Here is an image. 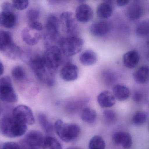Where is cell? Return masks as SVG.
<instances>
[{
	"label": "cell",
	"instance_id": "6da1fadb",
	"mask_svg": "<svg viewBox=\"0 0 149 149\" xmlns=\"http://www.w3.org/2000/svg\"><path fill=\"white\" fill-rule=\"evenodd\" d=\"M31 68L38 79L49 86L54 85L55 71L46 64L43 56L36 55L31 58L29 62Z\"/></svg>",
	"mask_w": 149,
	"mask_h": 149
},
{
	"label": "cell",
	"instance_id": "7a4b0ae2",
	"mask_svg": "<svg viewBox=\"0 0 149 149\" xmlns=\"http://www.w3.org/2000/svg\"><path fill=\"white\" fill-rule=\"evenodd\" d=\"M27 125L19 121L13 116L6 115L0 120V133L8 138H16L24 135Z\"/></svg>",
	"mask_w": 149,
	"mask_h": 149
},
{
	"label": "cell",
	"instance_id": "3957f363",
	"mask_svg": "<svg viewBox=\"0 0 149 149\" xmlns=\"http://www.w3.org/2000/svg\"><path fill=\"white\" fill-rule=\"evenodd\" d=\"M54 129L58 137L65 142L75 141L81 133L80 128L78 125L65 123L61 120L56 121L54 125Z\"/></svg>",
	"mask_w": 149,
	"mask_h": 149
},
{
	"label": "cell",
	"instance_id": "277c9868",
	"mask_svg": "<svg viewBox=\"0 0 149 149\" xmlns=\"http://www.w3.org/2000/svg\"><path fill=\"white\" fill-rule=\"evenodd\" d=\"M0 52L12 59L18 58L21 55L20 48L14 43L8 31L0 30Z\"/></svg>",
	"mask_w": 149,
	"mask_h": 149
},
{
	"label": "cell",
	"instance_id": "5b68a950",
	"mask_svg": "<svg viewBox=\"0 0 149 149\" xmlns=\"http://www.w3.org/2000/svg\"><path fill=\"white\" fill-rule=\"evenodd\" d=\"M62 53L68 57L74 56L81 52L84 46L83 39L76 36H69L60 39Z\"/></svg>",
	"mask_w": 149,
	"mask_h": 149
},
{
	"label": "cell",
	"instance_id": "8992f818",
	"mask_svg": "<svg viewBox=\"0 0 149 149\" xmlns=\"http://www.w3.org/2000/svg\"><path fill=\"white\" fill-rule=\"evenodd\" d=\"M0 99L9 103H15L18 100V96L8 76L0 78Z\"/></svg>",
	"mask_w": 149,
	"mask_h": 149
},
{
	"label": "cell",
	"instance_id": "52a82bcc",
	"mask_svg": "<svg viewBox=\"0 0 149 149\" xmlns=\"http://www.w3.org/2000/svg\"><path fill=\"white\" fill-rule=\"evenodd\" d=\"M42 56L48 67L54 71L59 67L63 59L62 52L60 48L52 45L47 46Z\"/></svg>",
	"mask_w": 149,
	"mask_h": 149
},
{
	"label": "cell",
	"instance_id": "ba28073f",
	"mask_svg": "<svg viewBox=\"0 0 149 149\" xmlns=\"http://www.w3.org/2000/svg\"><path fill=\"white\" fill-rule=\"evenodd\" d=\"M60 20L56 15L50 14L45 22L46 39L48 41H55L59 36Z\"/></svg>",
	"mask_w": 149,
	"mask_h": 149
},
{
	"label": "cell",
	"instance_id": "9c48e42d",
	"mask_svg": "<svg viewBox=\"0 0 149 149\" xmlns=\"http://www.w3.org/2000/svg\"><path fill=\"white\" fill-rule=\"evenodd\" d=\"M12 116L27 125H32L35 122L32 110L30 108L25 105H19L13 109Z\"/></svg>",
	"mask_w": 149,
	"mask_h": 149
},
{
	"label": "cell",
	"instance_id": "30bf717a",
	"mask_svg": "<svg viewBox=\"0 0 149 149\" xmlns=\"http://www.w3.org/2000/svg\"><path fill=\"white\" fill-rule=\"evenodd\" d=\"M60 24L65 31L69 36H75L77 29V23L75 15L72 12H64L60 16Z\"/></svg>",
	"mask_w": 149,
	"mask_h": 149
},
{
	"label": "cell",
	"instance_id": "8fae6325",
	"mask_svg": "<svg viewBox=\"0 0 149 149\" xmlns=\"http://www.w3.org/2000/svg\"><path fill=\"white\" fill-rule=\"evenodd\" d=\"M93 16V11L92 8L87 4L79 5L75 10V17L79 22L87 23L91 21Z\"/></svg>",
	"mask_w": 149,
	"mask_h": 149
},
{
	"label": "cell",
	"instance_id": "7c38bea8",
	"mask_svg": "<svg viewBox=\"0 0 149 149\" xmlns=\"http://www.w3.org/2000/svg\"><path fill=\"white\" fill-rule=\"evenodd\" d=\"M79 72V68L75 64H66L62 67L60 71V77L65 81H74L78 78Z\"/></svg>",
	"mask_w": 149,
	"mask_h": 149
},
{
	"label": "cell",
	"instance_id": "4fadbf2b",
	"mask_svg": "<svg viewBox=\"0 0 149 149\" xmlns=\"http://www.w3.org/2000/svg\"><path fill=\"white\" fill-rule=\"evenodd\" d=\"M111 29V25L109 22L98 21L91 24L90 31L92 35L95 36H102L107 35L110 31Z\"/></svg>",
	"mask_w": 149,
	"mask_h": 149
},
{
	"label": "cell",
	"instance_id": "5bb4252c",
	"mask_svg": "<svg viewBox=\"0 0 149 149\" xmlns=\"http://www.w3.org/2000/svg\"><path fill=\"white\" fill-rule=\"evenodd\" d=\"M113 141L117 146H121L124 148H131L133 144L132 137L129 133L127 132H116L113 136Z\"/></svg>",
	"mask_w": 149,
	"mask_h": 149
},
{
	"label": "cell",
	"instance_id": "9a60e30c",
	"mask_svg": "<svg viewBox=\"0 0 149 149\" xmlns=\"http://www.w3.org/2000/svg\"><path fill=\"white\" fill-rule=\"evenodd\" d=\"M21 36L24 42L30 45L37 44L41 38V35L38 31L29 27L24 28L22 30Z\"/></svg>",
	"mask_w": 149,
	"mask_h": 149
},
{
	"label": "cell",
	"instance_id": "2e32d148",
	"mask_svg": "<svg viewBox=\"0 0 149 149\" xmlns=\"http://www.w3.org/2000/svg\"><path fill=\"white\" fill-rule=\"evenodd\" d=\"M140 60L139 53L135 50H132L126 52L123 57V62L125 67L128 69L135 68Z\"/></svg>",
	"mask_w": 149,
	"mask_h": 149
},
{
	"label": "cell",
	"instance_id": "e0dca14e",
	"mask_svg": "<svg viewBox=\"0 0 149 149\" xmlns=\"http://www.w3.org/2000/svg\"><path fill=\"white\" fill-rule=\"evenodd\" d=\"M23 140L30 145L40 148L42 146L44 139L41 132L37 130H32L26 135Z\"/></svg>",
	"mask_w": 149,
	"mask_h": 149
},
{
	"label": "cell",
	"instance_id": "ac0fdd59",
	"mask_svg": "<svg viewBox=\"0 0 149 149\" xmlns=\"http://www.w3.org/2000/svg\"><path fill=\"white\" fill-rule=\"evenodd\" d=\"M143 7L138 1H136L131 3L127 10V17L131 21L139 20L143 15Z\"/></svg>",
	"mask_w": 149,
	"mask_h": 149
},
{
	"label": "cell",
	"instance_id": "d6986e66",
	"mask_svg": "<svg viewBox=\"0 0 149 149\" xmlns=\"http://www.w3.org/2000/svg\"><path fill=\"white\" fill-rule=\"evenodd\" d=\"M17 22L16 16L14 12H0V27L7 29H12Z\"/></svg>",
	"mask_w": 149,
	"mask_h": 149
},
{
	"label": "cell",
	"instance_id": "ffe728a7",
	"mask_svg": "<svg viewBox=\"0 0 149 149\" xmlns=\"http://www.w3.org/2000/svg\"><path fill=\"white\" fill-rule=\"evenodd\" d=\"M97 101L102 108H107L113 106L115 104L116 99L112 93L105 91L98 95Z\"/></svg>",
	"mask_w": 149,
	"mask_h": 149
},
{
	"label": "cell",
	"instance_id": "44dd1931",
	"mask_svg": "<svg viewBox=\"0 0 149 149\" xmlns=\"http://www.w3.org/2000/svg\"><path fill=\"white\" fill-rule=\"evenodd\" d=\"M134 78L137 84H144L149 81V66L143 65L134 73Z\"/></svg>",
	"mask_w": 149,
	"mask_h": 149
},
{
	"label": "cell",
	"instance_id": "7402d4cb",
	"mask_svg": "<svg viewBox=\"0 0 149 149\" xmlns=\"http://www.w3.org/2000/svg\"><path fill=\"white\" fill-rule=\"evenodd\" d=\"M79 59L83 65L91 66L96 64L98 60V57L94 51L88 50L81 53Z\"/></svg>",
	"mask_w": 149,
	"mask_h": 149
},
{
	"label": "cell",
	"instance_id": "603a6c76",
	"mask_svg": "<svg viewBox=\"0 0 149 149\" xmlns=\"http://www.w3.org/2000/svg\"><path fill=\"white\" fill-rule=\"evenodd\" d=\"M113 12V6L109 1L102 3L97 8V15L101 19H106L110 17Z\"/></svg>",
	"mask_w": 149,
	"mask_h": 149
},
{
	"label": "cell",
	"instance_id": "cb8c5ba5",
	"mask_svg": "<svg viewBox=\"0 0 149 149\" xmlns=\"http://www.w3.org/2000/svg\"><path fill=\"white\" fill-rule=\"evenodd\" d=\"M113 92L115 99L120 101H124L130 96L129 89L123 85H116L113 87Z\"/></svg>",
	"mask_w": 149,
	"mask_h": 149
},
{
	"label": "cell",
	"instance_id": "d4e9b609",
	"mask_svg": "<svg viewBox=\"0 0 149 149\" xmlns=\"http://www.w3.org/2000/svg\"><path fill=\"white\" fill-rule=\"evenodd\" d=\"M81 118L84 122L88 124H93L95 122L97 118L96 112L89 107L83 108L81 114Z\"/></svg>",
	"mask_w": 149,
	"mask_h": 149
},
{
	"label": "cell",
	"instance_id": "484cf974",
	"mask_svg": "<svg viewBox=\"0 0 149 149\" xmlns=\"http://www.w3.org/2000/svg\"><path fill=\"white\" fill-rule=\"evenodd\" d=\"M136 33L141 37H149V19H144L138 24Z\"/></svg>",
	"mask_w": 149,
	"mask_h": 149
},
{
	"label": "cell",
	"instance_id": "4316f807",
	"mask_svg": "<svg viewBox=\"0 0 149 149\" xmlns=\"http://www.w3.org/2000/svg\"><path fill=\"white\" fill-rule=\"evenodd\" d=\"M38 120L40 126L45 133L50 134L54 130V125L49 121L46 115L44 113L39 114Z\"/></svg>",
	"mask_w": 149,
	"mask_h": 149
},
{
	"label": "cell",
	"instance_id": "83f0119b",
	"mask_svg": "<svg viewBox=\"0 0 149 149\" xmlns=\"http://www.w3.org/2000/svg\"><path fill=\"white\" fill-rule=\"evenodd\" d=\"M43 149H62L60 143L56 138L51 136H47L44 140Z\"/></svg>",
	"mask_w": 149,
	"mask_h": 149
},
{
	"label": "cell",
	"instance_id": "f1b7e54d",
	"mask_svg": "<svg viewBox=\"0 0 149 149\" xmlns=\"http://www.w3.org/2000/svg\"><path fill=\"white\" fill-rule=\"evenodd\" d=\"M106 143L102 137L100 136H93L89 142V149H105Z\"/></svg>",
	"mask_w": 149,
	"mask_h": 149
},
{
	"label": "cell",
	"instance_id": "f546056e",
	"mask_svg": "<svg viewBox=\"0 0 149 149\" xmlns=\"http://www.w3.org/2000/svg\"><path fill=\"white\" fill-rule=\"evenodd\" d=\"M11 74L13 78L19 82L24 80L26 77L25 70L21 66H15L12 69Z\"/></svg>",
	"mask_w": 149,
	"mask_h": 149
},
{
	"label": "cell",
	"instance_id": "4dcf8cb0",
	"mask_svg": "<svg viewBox=\"0 0 149 149\" xmlns=\"http://www.w3.org/2000/svg\"><path fill=\"white\" fill-rule=\"evenodd\" d=\"M147 114L143 112L139 111L136 112L134 115L132 119L133 123L136 126H141L147 121Z\"/></svg>",
	"mask_w": 149,
	"mask_h": 149
},
{
	"label": "cell",
	"instance_id": "1f68e13d",
	"mask_svg": "<svg viewBox=\"0 0 149 149\" xmlns=\"http://www.w3.org/2000/svg\"><path fill=\"white\" fill-rule=\"evenodd\" d=\"M104 120L107 124H113L116 120V115L114 112L111 110H106L103 112Z\"/></svg>",
	"mask_w": 149,
	"mask_h": 149
},
{
	"label": "cell",
	"instance_id": "d6a6232c",
	"mask_svg": "<svg viewBox=\"0 0 149 149\" xmlns=\"http://www.w3.org/2000/svg\"><path fill=\"white\" fill-rule=\"evenodd\" d=\"M14 8L18 10H23L28 8L29 1L28 0H16L12 1Z\"/></svg>",
	"mask_w": 149,
	"mask_h": 149
},
{
	"label": "cell",
	"instance_id": "836d02e7",
	"mask_svg": "<svg viewBox=\"0 0 149 149\" xmlns=\"http://www.w3.org/2000/svg\"><path fill=\"white\" fill-rule=\"evenodd\" d=\"M40 13L36 9L32 8L29 10L27 12V18L29 23L38 21Z\"/></svg>",
	"mask_w": 149,
	"mask_h": 149
},
{
	"label": "cell",
	"instance_id": "e575fe53",
	"mask_svg": "<svg viewBox=\"0 0 149 149\" xmlns=\"http://www.w3.org/2000/svg\"><path fill=\"white\" fill-rule=\"evenodd\" d=\"M84 102L82 101H75L71 102L67 105V109L71 113H75L81 108Z\"/></svg>",
	"mask_w": 149,
	"mask_h": 149
},
{
	"label": "cell",
	"instance_id": "d590c367",
	"mask_svg": "<svg viewBox=\"0 0 149 149\" xmlns=\"http://www.w3.org/2000/svg\"><path fill=\"white\" fill-rule=\"evenodd\" d=\"M14 8L12 3L9 2H4L1 5V11L6 12H14Z\"/></svg>",
	"mask_w": 149,
	"mask_h": 149
},
{
	"label": "cell",
	"instance_id": "8d00e7d4",
	"mask_svg": "<svg viewBox=\"0 0 149 149\" xmlns=\"http://www.w3.org/2000/svg\"><path fill=\"white\" fill-rule=\"evenodd\" d=\"M29 27L37 31H41L43 29L42 24L38 21L29 23Z\"/></svg>",
	"mask_w": 149,
	"mask_h": 149
},
{
	"label": "cell",
	"instance_id": "74e56055",
	"mask_svg": "<svg viewBox=\"0 0 149 149\" xmlns=\"http://www.w3.org/2000/svg\"><path fill=\"white\" fill-rule=\"evenodd\" d=\"M2 149H20L19 144L14 142H6L3 145Z\"/></svg>",
	"mask_w": 149,
	"mask_h": 149
},
{
	"label": "cell",
	"instance_id": "f35d334b",
	"mask_svg": "<svg viewBox=\"0 0 149 149\" xmlns=\"http://www.w3.org/2000/svg\"><path fill=\"white\" fill-rule=\"evenodd\" d=\"M20 149H40V148H36L30 145L29 144L25 142L24 140L19 143Z\"/></svg>",
	"mask_w": 149,
	"mask_h": 149
},
{
	"label": "cell",
	"instance_id": "ab89813d",
	"mask_svg": "<svg viewBox=\"0 0 149 149\" xmlns=\"http://www.w3.org/2000/svg\"><path fill=\"white\" fill-rule=\"evenodd\" d=\"M134 99L136 102L139 103L142 101L143 99V95L141 93L136 92L134 94Z\"/></svg>",
	"mask_w": 149,
	"mask_h": 149
},
{
	"label": "cell",
	"instance_id": "60d3db41",
	"mask_svg": "<svg viewBox=\"0 0 149 149\" xmlns=\"http://www.w3.org/2000/svg\"><path fill=\"white\" fill-rule=\"evenodd\" d=\"M130 1L127 0H118L116 1V4L117 6L120 7L126 6L127 4L129 3Z\"/></svg>",
	"mask_w": 149,
	"mask_h": 149
},
{
	"label": "cell",
	"instance_id": "b9f144b4",
	"mask_svg": "<svg viewBox=\"0 0 149 149\" xmlns=\"http://www.w3.org/2000/svg\"><path fill=\"white\" fill-rule=\"evenodd\" d=\"M4 66L2 63L0 61V77L3 74L4 72Z\"/></svg>",
	"mask_w": 149,
	"mask_h": 149
},
{
	"label": "cell",
	"instance_id": "7bdbcfd3",
	"mask_svg": "<svg viewBox=\"0 0 149 149\" xmlns=\"http://www.w3.org/2000/svg\"><path fill=\"white\" fill-rule=\"evenodd\" d=\"M67 149H81L79 148H68Z\"/></svg>",
	"mask_w": 149,
	"mask_h": 149
},
{
	"label": "cell",
	"instance_id": "ee69618b",
	"mask_svg": "<svg viewBox=\"0 0 149 149\" xmlns=\"http://www.w3.org/2000/svg\"><path fill=\"white\" fill-rule=\"evenodd\" d=\"M147 59H148V60L149 61V52H148V54H147Z\"/></svg>",
	"mask_w": 149,
	"mask_h": 149
}]
</instances>
